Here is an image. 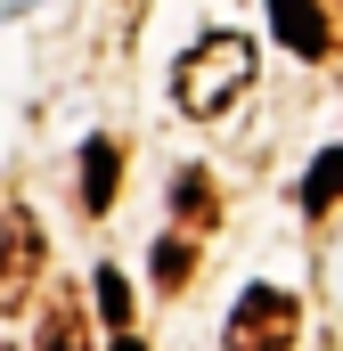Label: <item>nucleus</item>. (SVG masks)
Segmentation results:
<instances>
[{
	"label": "nucleus",
	"instance_id": "obj_2",
	"mask_svg": "<svg viewBox=\"0 0 343 351\" xmlns=\"http://www.w3.org/2000/svg\"><path fill=\"white\" fill-rule=\"evenodd\" d=\"M294 335H303V302L286 286H246L221 327V351H294Z\"/></svg>",
	"mask_w": 343,
	"mask_h": 351
},
{
	"label": "nucleus",
	"instance_id": "obj_4",
	"mask_svg": "<svg viewBox=\"0 0 343 351\" xmlns=\"http://www.w3.org/2000/svg\"><path fill=\"white\" fill-rule=\"evenodd\" d=\"M270 25H278V41H286L294 58H327V16H319V0H270Z\"/></svg>",
	"mask_w": 343,
	"mask_h": 351
},
{
	"label": "nucleus",
	"instance_id": "obj_7",
	"mask_svg": "<svg viewBox=\"0 0 343 351\" xmlns=\"http://www.w3.org/2000/svg\"><path fill=\"white\" fill-rule=\"evenodd\" d=\"M172 213L213 229V221H221V196H213V180H204V172H180V180H172Z\"/></svg>",
	"mask_w": 343,
	"mask_h": 351
},
{
	"label": "nucleus",
	"instance_id": "obj_5",
	"mask_svg": "<svg viewBox=\"0 0 343 351\" xmlns=\"http://www.w3.org/2000/svg\"><path fill=\"white\" fill-rule=\"evenodd\" d=\"M115 180H123V147L115 139H90L82 147V213H106L115 204Z\"/></svg>",
	"mask_w": 343,
	"mask_h": 351
},
{
	"label": "nucleus",
	"instance_id": "obj_9",
	"mask_svg": "<svg viewBox=\"0 0 343 351\" xmlns=\"http://www.w3.org/2000/svg\"><path fill=\"white\" fill-rule=\"evenodd\" d=\"M188 269H196V245L172 229L164 245H156V286H164V294H180V286H188Z\"/></svg>",
	"mask_w": 343,
	"mask_h": 351
},
{
	"label": "nucleus",
	"instance_id": "obj_8",
	"mask_svg": "<svg viewBox=\"0 0 343 351\" xmlns=\"http://www.w3.org/2000/svg\"><path fill=\"white\" fill-rule=\"evenodd\" d=\"M303 204H311V213L343 204V147H327V156L311 164V180H303Z\"/></svg>",
	"mask_w": 343,
	"mask_h": 351
},
{
	"label": "nucleus",
	"instance_id": "obj_6",
	"mask_svg": "<svg viewBox=\"0 0 343 351\" xmlns=\"http://www.w3.org/2000/svg\"><path fill=\"white\" fill-rule=\"evenodd\" d=\"M41 351H90V311L74 294H58V302L41 311Z\"/></svg>",
	"mask_w": 343,
	"mask_h": 351
},
{
	"label": "nucleus",
	"instance_id": "obj_12",
	"mask_svg": "<svg viewBox=\"0 0 343 351\" xmlns=\"http://www.w3.org/2000/svg\"><path fill=\"white\" fill-rule=\"evenodd\" d=\"M0 351H16V343H0Z\"/></svg>",
	"mask_w": 343,
	"mask_h": 351
},
{
	"label": "nucleus",
	"instance_id": "obj_3",
	"mask_svg": "<svg viewBox=\"0 0 343 351\" xmlns=\"http://www.w3.org/2000/svg\"><path fill=\"white\" fill-rule=\"evenodd\" d=\"M41 278V221L25 204H0V302H25Z\"/></svg>",
	"mask_w": 343,
	"mask_h": 351
},
{
	"label": "nucleus",
	"instance_id": "obj_11",
	"mask_svg": "<svg viewBox=\"0 0 343 351\" xmlns=\"http://www.w3.org/2000/svg\"><path fill=\"white\" fill-rule=\"evenodd\" d=\"M115 351H147V343H139V335H115Z\"/></svg>",
	"mask_w": 343,
	"mask_h": 351
},
{
	"label": "nucleus",
	"instance_id": "obj_10",
	"mask_svg": "<svg viewBox=\"0 0 343 351\" xmlns=\"http://www.w3.org/2000/svg\"><path fill=\"white\" fill-rule=\"evenodd\" d=\"M90 294H98V319H106L115 335H131V286H123V269H98Z\"/></svg>",
	"mask_w": 343,
	"mask_h": 351
},
{
	"label": "nucleus",
	"instance_id": "obj_1",
	"mask_svg": "<svg viewBox=\"0 0 343 351\" xmlns=\"http://www.w3.org/2000/svg\"><path fill=\"white\" fill-rule=\"evenodd\" d=\"M246 90H254V41H246V33H204V41L180 58V74H172L180 114H221V106H237Z\"/></svg>",
	"mask_w": 343,
	"mask_h": 351
}]
</instances>
